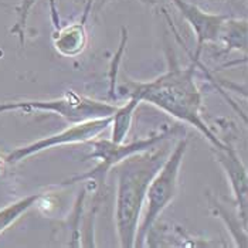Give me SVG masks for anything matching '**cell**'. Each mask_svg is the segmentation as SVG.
<instances>
[{
	"mask_svg": "<svg viewBox=\"0 0 248 248\" xmlns=\"http://www.w3.org/2000/svg\"><path fill=\"white\" fill-rule=\"evenodd\" d=\"M194 64L182 68L174 65L166 73L148 82H128V96H135L140 102H149L163 112L196 128L203 135L211 148L224 145L203 119L202 93L194 79Z\"/></svg>",
	"mask_w": 248,
	"mask_h": 248,
	"instance_id": "1",
	"label": "cell"
},
{
	"mask_svg": "<svg viewBox=\"0 0 248 248\" xmlns=\"http://www.w3.org/2000/svg\"><path fill=\"white\" fill-rule=\"evenodd\" d=\"M168 142V140H165ZM162 142L151 151L126 157L116 168L118 187L115 200V227L122 248H134L136 231L151 180L169 155Z\"/></svg>",
	"mask_w": 248,
	"mask_h": 248,
	"instance_id": "2",
	"label": "cell"
},
{
	"mask_svg": "<svg viewBox=\"0 0 248 248\" xmlns=\"http://www.w3.org/2000/svg\"><path fill=\"white\" fill-rule=\"evenodd\" d=\"M186 149H187V139L182 138L151 180L143 204L146 210L143 216H140L142 221H139L138 226L135 247L146 246L148 235L155 223L177 196L180 168L186 155Z\"/></svg>",
	"mask_w": 248,
	"mask_h": 248,
	"instance_id": "3",
	"label": "cell"
},
{
	"mask_svg": "<svg viewBox=\"0 0 248 248\" xmlns=\"http://www.w3.org/2000/svg\"><path fill=\"white\" fill-rule=\"evenodd\" d=\"M176 134H177V129H170L168 132L151 135L148 138L132 140L129 143H125V142L115 143L111 139H93L90 140V145L93 149L84 159H96L98 165L90 172L73 176L71 179L65 180L64 185H74L84 180H93L96 185L98 190H101L105 185L108 173L111 172L115 166H118L121 162H124L129 156L151 151L159 143L169 140Z\"/></svg>",
	"mask_w": 248,
	"mask_h": 248,
	"instance_id": "4",
	"label": "cell"
},
{
	"mask_svg": "<svg viewBox=\"0 0 248 248\" xmlns=\"http://www.w3.org/2000/svg\"><path fill=\"white\" fill-rule=\"evenodd\" d=\"M118 105L98 101L90 96L77 94L76 91H67L60 98L53 99H26V101H12L0 104V115L12 111H43L60 115L71 124L84 122L96 118L111 116L116 111Z\"/></svg>",
	"mask_w": 248,
	"mask_h": 248,
	"instance_id": "5",
	"label": "cell"
},
{
	"mask_svg": "<svg viewBox=\"0 0 248 248\" xmlns=\"http://www.w3.org/2000/svg\"><path fill=\"white\" fill-rule=\"evenodd\" d=\"M111 122H112V115L105 116V118H96V119H90V121L73 124L71 126L65 128L64 131H61L58 134L50 135V136L34 140L29 145L16 148L15 151H12L3 159V163L16 165V163H19V162L33 156V155L44 152V151L51 149V148L90 142V140L98 138L108 128H111Z\"/></svg>",
	"mask_w": 248,
	"mask_h": 248,
	"instance_id": "6",
	"label": "cell"
},
{
	"mask_svg": "<svg viewBox=\"0 0 248 248\" xmlns=\"http://www.w3.org/2000/svg\"><path fill=\"white\" fill-rule=\"evenodd\" d=\"M214 156L217 162L220 163L221 169L224 170L231 186V190L234 194V202L237 207V216L243 221V224L247 227L248 217V176L247 168L243 163L241 157L235 149L224 142L220 148H213Z\"/></svg>",
	"mask_w": 248,
	"mask_h": 248,
	"instance_id": "7",
	"label": "cell"
},
{
	"mask_svg": "<svg viewBox=\"0 0 248 248\" xmlns=\"http://www.w3.org/2000/svg\"><path fill=\"white\" fill-rule=\"evenodd\" d=\"M173 4L179 9L183 19L189 23L191 27L196 41H197V50L194 58L197 60L204 44L207 43H216L220 40V33L223 29V24L227 19V16L223 15H214L207 13L203 9H200L196 4H191L186 0H172Z\"/></svg>",
	"mask_w": 248,
	"mask_h": 248,
	"instance_id": "8",
	"label": "cell"
},
{
	"mask_svg": "<svg viewBox=\"0 0 248 248\" xmlns=\"http://www.w3.org/2000/svg\"><path fill=\"white\" fill-rule=\"evenodd\" d=\"M88 43V33L85 23L81 20L65 26H57L53 34V46L60 56L67 58L79 56Z\"/></svg>",
	"mask_w": 248,
	"mask_h": 248,
	"instance_id": "9",
	"label": "cell"
},
{
	"mask_svg": "<svg viewBox=\"0 0 248 248\" xmlns=\"http://www.w3.org/2000/svg\"><path fill=\"white\" fill-rule=\"evenodd\" d=\"M140 104L139 99H136L135 96H129L128 102H125L124 105L118 107L116 111L112 115V122H111V140L115 143H122L126 140V136L131 131L132 126V121H134V114L138 108V105Z\"/></svg>",
	"mask_w": 248,
	"mask_h": 248,
	"instance_id": "10",
	"label": "cell"
},
{
	"mask_svg": "<svg viewBox=\"0 0 248 248\" xmlns=\"http://www.w3.org/2000/svg\"><path fill=\"white\" fill-rule=\"evenodd\" d=\"M226 44V47L237 51H246L247 50V21L246 20H234L226 19L221 33H220V40Z\"/></svg>",
	"mask_w": 248,
	"mask_h": 248,
	"instance_id": "11",
	"label": "cell"
},
{
	"mask_svg": "<svg viewBox=\"0 0 248 248\" xmlns=\"http://www.w3.org/2000/svg\"><path fill=\"white\" fill-rule=\"evenodd\" d=\"M40 199H41V194H30L0 209V234L4 232L10 226H13L20 217L26 214L33 206H36Z\"/></svg>",
	"mask_w": 248,
	"mask_h": 248,
	"instance_id": "12",
	"label": "cell"
},
{
	"mask_svg": "<svg viewBox=\"0 0 248 248\" xmlns=\"http://www.w3.org/2000/svg\"><path fill=\"white\" fill-rule=\"evenodd\" d=\"M211 207L216 210V214L227 226V230H230V232H231V235H232V238L235 241V246L243 248L247 247V227L243 224V221L240 220V217L238 216L231 217V213L223 204H220L218 202L211 203Z\"/></svg>",
	"mask_w": 248,
	"mask_h": 248,
	"instance_id": "13",
	"label": "cell"
},
{
	"mask_svg": "<svg viewBox=\"0 0 248 248\" xmlns=\"http://www.w3.org/2000/svg\"><path fill=\"white\" fill-rule=\"evenodd\" d=\"M37 0H21L20 6H17V21L13 26V29L10 30L12 33L17 34V37L20 38V44H24V33H26V21L29 17V12L31 10V7L34 6Z\"/></svg>",
	"mask_w": 248,
	"mask_h": 248,
	"instance_id": "14",
	"label": "cell"
},
{
	"mask_svg": "<svg viewBox=\"0 0 248 248\" xmlns=\"http://www.w3.org/2000/svg\"><path fill=\"white\" fill-rule=\"evenodd\" d=\"M98 0H85V6H84V12H82V17H81V21L82 23H87V20L90 17L93 9H94V4H95Z\"/></svg>",
	"mask_w": 248,
	"mask_h": 248,
	"instance_id": "15",
	"label": "cell"
},
{
	"mask_svg": "<svg viewBox=\"0 0 248 248\" xmlns=\"http://www.w3.org/2000/svg\"><path fill=\"white\" fill-rule=\"evenodd\" d=\"M142 4H145V6H149V7H153V6H157V4H160L163 0H139Z\"/></svg>",
	"mask_w": 248,
	"mask_h": 248,
	"instance_id": "16",
	"label": "cell"
},
{
	"mask_svg": "<svg viewBox=\"0 0 248 248\" xmlns=\"http://www.w3.org/2000/svg\"><path fill=\"white\" fill-rule=\"evenodd\" d=\"M0 163H1V162H0Z\"/></svg>",
	"mask_w": 248,
	"mask_h": 248,
	"instance_id": "17",
	"label": "cell"
}]
</instances>
